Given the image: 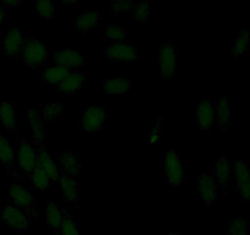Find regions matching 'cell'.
Wrapping results in <instances>:
<instances>
[{"label":"cell","instance_id":"obj_39","mask_svg":"<svg viewBox=\"0 0 250 235\" xmlns=\"http://www.w3.org/2000/svg\"><path fill=\"white\" fill-rule=\"evenodd\" d=\"M76 1H64V3H62V5H76Z\"/></svg>","mask_w":250,"mask_h":235},{"label":"cell","instance_id":"obj_24","mask_svg":"<svg viewBox=\"0 0 250 235\" xmlns=\"http://www.w3.org/2000/svg\"><path fill=\"white\" fill-rule=\"evenodd\" d=\"M0 125L9 131H15V103L6 100L0 102Z\"/></svg>","mask_w":250,"mask_h":235},{"label":"cell","instance_id":"obj_28","mask_svg":"<svg viewBox=\"0 0 250 235\" xmlns=\"http://www.w3.org/2000/svg\"><path fill=\"white\" fill-rule=\"evenodd\" d=\"M250 48V30L244 28L242 32L235 38L234 47H233V55L234 57H242L249 50Z\"/></svg>","mask_w":250,"mask_h":235},{"label":"cell","instance_id":"obj_37","mask_svg":"<svg viewBox=\"0 0 250 235\" xmlns=\"http://www.w3.org/2000/svg\"><path fill=\"white\" fill-rule=\"evenodd\" d=\"M6 14H8V9L3 5V3L0 1V26L4 25L5 22V18H6Z\"/></svg>","mask_w":250,"mask_h":235},{"label":"cell","instance_id":"obj_40","mask_svg":"<svg viewBox=\"0 0 250 235\" xmlns=\"http://www.w3.org/2000/svg\"><path fill=\"white\" fill-rule=\"evenodd\" d=\"M167 235H183V234H180V233H178V232H170V233H168Z\"/></svg>","mask_w":250,"mask_h":235},{"label":"cell","instance_id":"obj_23","mask_svg":"<svg viewBox=\"0 0 250 235\" xmlns=\"http://www.w3.org/2000/svg\"><path fill=\"white\" fill-rule=\"evenodd\" d=\"M216 123L221 129H227L232 124V108L228 103L226 93H221L220 99L216 103Z\"/></svg>","mask_w":250,"mask_h":235},{"label":"cell","instance_id":"obj_1","mask_svg":"<svg viewBox=\"0 0 250 235\" xmlns=\"http://www.w3.org/2000/svg\"><path fill=\"white\" fill-rule=\"evenodd\" d=\"M108 120V109L98 103H90L80 114V130L86 134H98Z\"/></svg>","mask_w":250,"mask_h":235},{"label":"cell","instance_id":"obj_10","mask_svg":"<svg viewBox=\"0 0 250 235\" xmlns=\"http://www.w3.org/2000/svg\"><path fill=\"white\" fill-rule=\"evenodd\" d=\"M196 193L198 196L208 206H212L220 196V185L216 183L212 174L204 173L196 181Z\"/></svg>","mask_w":250,"mask_h":235},{"label":"cell","instance_id":"obj_5","mask_svg":"<svg viewBox=\"0 0 250 235\" xmlns=\"http://www.w3.org/2000/svg\"><path fill=\"white\" fill-rule=\"evenodd\" d=\"M15 146L16 168L23 174L30 175L37 165V150L23 137H19Z\"/></svg>","mask_w":250,"mask_h":235},{"label":"cell","instance_id":"obj_38","mask_svg":"<svg viewBox=\"0 0 250 235\" xmlns=\"http://www.w3.org/2000/svg\"><path fill=\"white\" fill-rule=\"evenodd\" d=\"M1 3L9 10V8H15V6H19L20 4H22V1H16V0L15 1H11V0H8V1H1Z\"/></svg>","mask_w":250,"mask_h":235},{"label":"cell","instance_id":"obj_16","mask_svg":"<svg viewBox=\"0 0 250 235\" xmlns=\"http://www.w3.org/2000/svg\"><path fill=\"white\" fill-rule=\"evenodd\" d=\"M28 125H30L31 134H32L33 141L38 147H43L44 142L47 141V133L42 124V118L37 108H31L26 112Z\"/></svg>","mask_w":250,"mask_h":235},{"label":"cell","instance_id":"obj_13","mask_svg":"<svg viewBox=\"0 0 250 235\" xmlns=\"http://www.w3.org/2000/svg\"><path fill=\"white\" fill-rule=\"evenodd\" d=\"M235 189L245 201H250V169L249 165L243 160H238L233 164Z\"/></svg>","mask_w":250,"mask_h":235},{"label":"cell","instance_id":"obj_22","mask_svg":"<svg viewBox=\"0 0 250 235\" xmlns=\"http://www.w3.org/2000/svg\"><path fill=\"white\" fill-rule=\"evenodd\" d=\"M131 90H133V82L129 78H109L102 83V93L104 95H125Z\"/></svg>","mask_w":250,"mask_h":235},{"label":"cell","instance_id":"obj_14","mask_svg":"<svg viewBox=\"0 0 250 235\" xmlns=\"http://www.w3.org/2000/svg\"><path fill=\"white\" fill-rule=\"evenodd\" d=\"M59 185L62 189V201L66 206L78 207L79 203V184L76 178L70 175L62 174L59 179Z\"/></svg>","mask_w":250,"mask_h":235},{"label":"cell","instance_id":"obj_33","mask_svg":"<svg viewBox=\"0 0 250 235\" xmlns=\"http://www.w3.org/2000/svg\"><path fill=\"white\" fill-rule=\"evenodd\" d=\"M64 105L59 104V103H48V104L43 105V117L47 121H52L57 118H60L64 113Z\"/></svg>","mask_w":250,"mask_h":235},{"label":"cell","instance_id":"obj_2","mask_svg":"<svg viewBox=\"0 0 250 235\" xmlns=\"http://www.w3.org/2000/svg\"><path fill=\"white\" fill-rule=\"evenodd\" d=\"M165 183L169 188H180L187 183V168L174 148H168L165 153Z\"/></svg>","mask_w":250,"mask_h":235},{"label":"cell","instance_id":"obj_4","mask_svg":"<svg viewBox=\"0 0 250 235\" xmlns=\"http://www.w3.org/2000/svg\"><path fill=\"white\" fill-rule=\"evenodd\" d=\"M179 68V54L173 44L163 43L157 49V69L163 78L177 75Z\"/></svg>","mask_w":250,"mask_h":235},{"label":"cell","instance_id":"obj_35","mask_svg":"<svg viewBox=\"0 0 250 235\" xmlns=\"http://www.w3.org/2000/svg\"><path fill=\"white\" fill-rule=\"evenodd\" d=\"M134 9L133 1H128V0H117V1H112L109 4V13L110 15H119L122 13H126Z\"/></svg>","mask_w":250,"mask_h":235},{"label":"cell","instance_id":"obj_30","mask_svg":"<svg viewBox=\"0 0 250 235\" xmlns=\"http://www.w3.org/2000/svg\"><path fill=\"white\" fill-rule=\"evenodd\" d=\"M58 235H81L78 220L69 213H64V219Z\"/></svg>","mask_w":250,"mask_h":235},{"label":"cell","instance_id":"obj_29","mask_svg":"<svg viewBox=\"0 0 250 235\" xmlns=\"http://www.w3.org/2000/svg\"><path fill=\"white\" fill-rule=\"evenodd\" d=\"M228 235H250L249 222L242 215L228 222Z\"/></svg>","mask_w":250,"mask_h":235},{"label":"cell","instance_id":"obj_17","mask_svg":"<svg viewBox=\"0 0 250 235\" xmlns=\"http://www.w3.org/2000/svg\"><path fill=\"white\" fill-rule=\"evenodd\" d=\"M83 85H85V74L83 71L74 70L70 71L69 75L54 88L58 93L62 95H74L81 91Z\"/></svg>","mask_w":250,"mask_h":235},{"label":"cell","instance_id":"obj_9","mask_svg":"<svg viewBox=\"0 0 250 235\" xmlns=\"http://www.w3.org/2000/svg\"><path fill=\"white\" fill-rule=\"evenodd\" d=\"M54 64L62 65L69 70H78L85 64V57L78 48H62L52 54Z\"/></svg>","mask_w":250,"mask_h":235},{"label":"cell","instance_id":"obj_25","mask_svg":"<svg viewBox=\"0 0 250 235\" xmlns=\"http://www.w3.org/2000/svg\"><path fill=\"white\" fill-rule=\"evenodd\" d=\"M71 70L64 68L62 65H54L48 66L47 70L43 74V83L47 86H53V87H57L60 82H62L66 76L69 75Z\"/></svg>","mask_w":250,"mask_h":235},{"label":"cell","instance_id":"obj_31","mask_svg":"<svg viewBox=\"0 0 250 235\" xmlns=\"http://www.w3.org/2000/svg\"><path fill=\"white\" fill-rule=\"evenodd\" d=\"M33 14L43 20H53L54 18V3L49 0H42L37 1L33 8Z\"/></svg>","mask_w":250,"mask_h":235},{"label":"cell","instance_id":"obj_27","mask_svg":"<svg viewBox=\"0 0 250 235\" xmlns=\"http://www.w3.org/2000/svg\"><path fill=\"white\" fill-rule=\"evenodd\" d=\"M30 178H31V185H32V188L37 189V190H41V191L47 190V189L53 184L52 181H50V179L47 176V174H45L40 167H37V165H36V168L30 174Z\"/></svg>","mask_w":250,"mask_h":235},{"label":"cell","instance_id":"obj_18","mask_svg":"<svg viewBox=\"0 0 250 235\" xmlns=\"http://www.w3.org/2000/svg\"><path fill=\"white\" fill-rule=\"evenodd\" d=\"M101 14L96 10H88L81 14L78 19L73 22V28L78 31L79 33H83L95 31L101 26Z\"/></svg>","mask_w":250,"mask_h":235},{"label":"cell","instance_id":"obj_15","mask_svg":"<svg viewBox=\"0 0 250 235\" xmlns=\"http://www.w3.org/2000/svg\"><path fill=\"white\" fill-rule=\"evenodd\" d=\"M37 153V167H40L47 174V176L50 179L52 183L59 181L60 176H62V174H60V168L55 163L52 155L44 147L38 148Z\"/></svg>","mask_w":250,"mask_h":235},{"label":"cell","instance_id":"obj_26","mask_svg":"<svg viewBox=\"0 0 250 235\" xmlns=\"http://www.w3.org/2000/svg\"><path fill=\"white\" fill-rule=\"evenodd\" d=\"M44 215L47 218L48 227L54 229L57 233L59 232L62 219H64V212H62V208L58 206L55 201H48L47 207H45L44 211Z\"/></svg>","mask_w":250,"mask_h":235},{"label":"cell","instance_id":"obj_3","mask_svg":"<svg viewBox=\"0 0 250 235\" xmlns=\"http://www.w3.org/2000/svg\"><path fill=\"white\" fill-rule=\"evenodd\" d=\"M48 48L47 44L41 42L33 36H27L22 52V59L26 66L32 70L41 68L48 59Z\"/></svg>","mask_w":250,"mask_h":235},{"label":"cell","instance_id":"obj_6","mask_svg":"<svg viewBox=\"0 0 250 235\" xmlns=\"http://www.w3.org/2000/svg\"><path fill=\"white\" fill-rule=\"evenodd\" d=\"M26 38H27V36H26L22 27L16 25L9 27L8 31L1 37V43H3L6 54L11 58H15V59L22 58Z\"/></svg>","mask_w":250,"mask_h":235},{"label":"cell","instance_id":"obj_19","mask_svg":"<svg viewBox=\"0 0 250 235\" xmlns=\"http://www.w3.org/2000/svg\"><path fill=\"white\" fill-rule=\"evenodd\" d=\"M0 165L8 170L16 169V146L3 134H0Z\"/></svg>","mask_w":250,"mask_h":235},{"label":"cell","instance_id":"obj_20","mask_svg":"<svg viewBox=\"0 0 250 235\" xmlns=\"http://www.w3.org/2000/svg\"><path fill=\"white\" fill-rule=\"evenodd\" d=\"M233 173V164L229 159L226 158V156H221L216 160L213 165L212 176L216 180V183L220 186H226L230 179V175Z\"/></svg>","mask_w":250,"mask_h":235},{"label":"cell","instance_id":"obj_21","mask_svg":"<svg viewBox=\"0 0 250 235\" xmlns=\"http://www.w3.org/2000/svg\"><path fill=\"white\" fill-rule=\"evenodd\" d=\"M59 159V168L62 170V173L66 175H70L76 178L81 169V164L79 162L78 156L71 151H64L58 157Z\"/></svg>","mask_w":250,"mask_h":235},{"label":"cell","instance_id":"obj_36","mask_svg":"<svg viewBox=\"0 0 250 235\" xmlns=\"http://www.w3.org/2000/svg\"><path fill=\"white\" fill-rule=\"evenodd\" d=\"M162 138L163 135L162 131H161V119H158L155 125L152 126V129L150 130V133H148V145L156 146Z\"/></svg>","mask_w":250,"mask_h":235},{"label":"cell","instance_id":"obj_12","mask_svg":"<svg viewBox=\"0 0 250 235\" xmlns=\"http://www.w3.org/2000/svg\"><path fill=\"white\" fill-rule=\"evenodd\" d=\"M104 57L114 63H134L139 59V53L135 48L125 43H110Z\"/></svg>","mask_w":250,"mask_h":235},{"label":"cell","instance_id":"obj_7","mask_svg":"<svg viewBox=\"0 0 250 235\" xmlns=\"http://www.w3.org/2000/svg\"><path fill=\"white\" fill-rule=\"evenodd\" d=\"M0 220L10 225L18 233L26 232L31 227L30 215L13 205H4L0 207Z\"/></svg>","mask_w":250,"mask_h":235},{"label":"cell","instance_id":"obj_34","mask_svg":"<svg viewBox=\"0 0 250 235\" xmlns=\"http://www.w3.org/2000/svg\"><path fill=\"white\" fill-rule=\"evenodd\" d=\"M133 19L136 23H147L150 19V6L147 3H141L134 6Z\"/></svg>","mask_w":250,"mask_h":235},{"label":"cell","instance_id":"obj_11","mask_svg":"<svg viewBox=\"0 0 250 235\" xmlns=\"http://www.w3.org/2000/svg\"><path fill=\"white\" fill-rule=\"evenodd\" d=\"M9 201L10 205L25 211L28 215H35L33 197L27 189L18 183H11L9 185Z\"/></svg>","mask_w":250,"mask_h":235},{"label":"cell","instance_id":"obj_8","mask_svg":"<svg viewBox=\"0 0 250 235\" xmlns=\"http://www.w3.org/2000/svg\"><path fill=\"white\" fill-rule=\"evenodd\" d=\"M216 124V103L210 99H200L195 108V125L198 133L210 131Z\"/></svg>","mask_w":250,"mask_h":235},{"label":"cell","instance_id":"obj_32","mask_svg":"<svg viewBox=\"0 0 250 235\" xmlns=\"http://www.w3.org/2000/svg\"><path fill=\"white\" fill-rule=\"evenodd\" d=\"M104 36L110 43H123L125 38V28L124 26L119 23H112L104 30Z\"/></svg>","mask_w":250,"mask_h":235}]
</instances>
